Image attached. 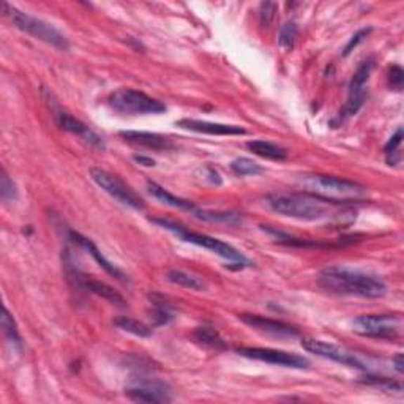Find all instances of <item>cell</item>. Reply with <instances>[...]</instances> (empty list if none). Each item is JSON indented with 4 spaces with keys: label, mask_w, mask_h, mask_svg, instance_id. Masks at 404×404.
I'll return each instance as SVG.
<instances>
[{
    "label": "cell",
    "mask_w": 404,
    "mask_h": 404,
    "mask_svg": "<svg viewBox=\"0 0 404 404\" xmlns=\"http://www.w3.org/2000/svg\"><path fill=\"white\" fill-rule=\"evenodd\" d=\"M376 67V60L371 57V59L363 60L360 63V67L357 68V72L352 76V79L349 82V98L346 101V105L343 106L339 115L341 119H349L352 115H356L360 107L363 106L365 98H367V92H365V86L370 81V76L373 73V70Z\"/></svg>",
    "instance_id": "10"
},
{
    "label": "cell",
    "mask_w": 404,
    "mask_h": 404,
    "mask_svg": "<svg viewBox=\"0 0 404 404\" xmlns=\"http://www.w3.org/2000/svg\"><path fill=\"white\" fill-rule=\"evenodd\" d=\"M300 183H302L304 187L302 191L318 196L324 201L339 205H351L360 202L365 200V196H367V188H365L363 185L346 181V178L341 177L322 174L302 176Z\"/></svg>",
    "instance_id": "3"
},
{
    "label": "cell",
    "mask_w": 404,
    "mask_h": 404,
    "mask_svg": "<svg viewBox=\"0 0 404 404\" xmlns=\"http://www.w3.org/2000/svg\"><path fill=\"white\" fill-rule=\"evenodd\" d=\"M2 11L4 16L8 19L16 29L24 32V34L34 37L40 41L48 43L56 49L67 51L70 48L67 37L63 35L62 32L57 30L53 24L43 21V19L30 16L27 13L18 10L16 6H13L6 2L2 4Z\"/></svg>",
    "instance_id": "5"
},
{
    "label": "cell",
    "mask_w": 404,
    "mask_h": 404,
    "mask_svg": "<svg viewBox=\"0 0 404 404\" xmlns=\"http://www.w3.org/2000/svg\"><path fill=\"white\" fill-rule=\"evenodd\" d=\"M51 109H53L56 124L59 125L62 130H65L68 133L74 134V136L81 138L89 145L98 147V149H105V141H103L91 126H87L84 122H81L79 119H76L74 115L63 111V109L59 105H56V103L51 105Z\"/></svg>",
    "instance_id": "12"
},
{
    "label": "cell",
    "mask_w": 404,
    "mask_h": 404,
    "mask_svg": "<svg viewBox=\"0 0 404 404\" xmlns=\"http://www.w3.org/2000/svg\"><path fill=\"white\" fill-rule=\"evenodd\" d=\"M147 190H149V193L155 197V200H158L159 202H163L166 205H169V207L187 210V211H191V214L196 210L193 202L182 200V197H177L176 195L169 193L168 190L163 188L162 185H158L155 182H147Z\"/></svg>",
    "instance_id": "19"
},
{
    "label": "cell",
    "mask_w": 404,
    "mask_h": 404,
    "mask_svg": "<svg viewBox=\"0 0 404 404\" xmlns=\"http://www.w3.org/2000/svg\"><path fill=\"white\" fill-rule=\"evenodd\" d=\"M267 204L275 214L300 221H327L332 226L344 228L356 220L351 205L324 201L306 191L273 193L267 196Z\"/></svg>",
    "instance_id": "1"
},
{
    "label": "cell",
    "mask_w": 404,
    "mask_h": 404,
    "mask_svg": "<svg viewBox=\"0 0 404 404\" xmlns=\"http://www.w3.org/2000/svg\"><path fill=\"white\" fill-rule=\"evenodd\" d=\"M81 283L89 292H92V294H95V296L107 300L109 304L117 305L120 308L128 306V302L124 299V296H122V294H119L117 291L114 289V287H111L106 283H101V281H97V280H89V278H84L81 281Z\"/></svg>",
    "instance_id": "20"
},
{
    "label": "cell",
    "mask_w": 404,
    "mask_h": 404,
    "mask_svg": "<svg viewBox=\"0 0 404 404\" xmlns=\"http://www.w3.org/2000/svg\"><path fill=\"white\" fill-rule=\"evenodd\" d=\"M168 280L171 281V283H174L177 286H182V287H187V289H191V291H205L207 289V285H205V281L202 278L196 277V275L182 272V271H171L168 273Z\"/></svg>",
    "instance_id": "22"
},
{
    "label": "cell",
    "mask_w": 404,
    "mask_h": 404,
    "mask_svg": "<svg viewBox=\"0 0 404 404\" xmlns=\"http://www.w3.org/2000/svg\"><path fill=\"white\" fill-rule=\"evenodd\" d=\"M133 159L139 164L147 166V168H150V166H155V159L150 158V157H145V155H134Z\"/></svg>",
    "instance_id": "36"
},
{
    "label": "cell",
    "mask_w": 404,
    "mask_h": 404,
    "mask_svg": "<svg viewBox=\"0 0 404 404\" xmlns=\"http://www.w3.org/2000/svg\"><path fill=\"white\" fill-rule=\"evenodd\" d=\"M2 332L13 348L15 349H22V338L19 335L18 325L15 318L11 316V313L8 311V308L4 306V314H2Z\"/></svg>",
    "instance_id": "23"
},
{
    "label": "cell",
    "mask_w": 404,
    "mask_h": 404,
    "mask_svg": "<svg viewBox=\"0 0 404 404\" xmlns=\"http://www.w3.org/2000/svg\"><path fill=\"white\" fill-rule=\"evenodd\" d=\"M278 5L272 4V2H264L259 6V19H261V25L262 27H268L272 24L275 13H277Z\"/></svg>",
    "instance_id": "32"
},
{
    "label": "cell",
    "mask_w": 404,
    "mask_h": 404,
    "mask_svg": "<svg viewBox=\"0 0 404 404\" xmlns=\"http://www.w3.org/2000/svg\"><path fill=\"white\" fill-rule=\"evenodd\" d=\"M119 136L125 141L128 144L133 145H139L144 147V149H150V150H171L174 149V143L169 138L163 136V134L158 133H150V131H120Z\"/></svg>",
    "instance_id": "17"
},
{
    "label": "cell",
    "mask_w": 404,
    "mask_h": 404,
    "mask_svg": "<svg viewBox=\"0 0 404 404\" xmlns=\"http://www.w3.org/2000/svg\"><path fill=\"white\" fill-rule=\"evenodd\" d=\"M240 320L252 329L258 330L264 335H271L275 338H296L299 337V330L286 322H281L277 319L264 318L259 314H240Z\"/></svg>",
    "instance_id": "14"
},
{
    "label": "cell",
    "mask_w": 404,
    "mask_h": 404,
    "mask_svg": "<svg viewBox=\"0 0 404 404\" xmlns=\"http://www.w3.org/2000/svg\"><path fill=\"white\" fill-rule=\"evenodd\" d=\"M0 197L4 202H13L18 200V188L15 182L11 181L6 171L2 169L0 172Z\"/></svg>",
    "instance_id": "30"
},
{
    "label": "cell",
    "mask_w": 404,
    "mask_h": 404,
    "mask_svg": "<svg viewBox=\"0 0 404 404\" xmlns=\"http://www.w3.org/2000/svg\"><path fill=\"white\" fill-rule=\"evenodd\" d=\"M247 147L249 152H253L254 155L267 159H275V162H283L289 155V150L285 149L283 145L271 143V141L264 139H254L247 143Z\"/></svg>",
    "instance_id": "18"
},
{
    "label": "cell",
    "mask_w": 404,
    "mask_h": 404,
    "mask_svg": "<svg viewBox=\"0 0 404 404\" xmlns=\"http://www.w3.org/2000/svg\"><path fill=\"white\" fill-rule=\"evenodd\" d=\"M401 330V314H362L352 320V332L363 338L396 339Z\"/></svg>",
    "instance_id": "7"
},
{
    "label": "cell",
    "mask_w": 404,
    "mask_h": 404,
    "mask_svg": "<svg viewBox=\"0 0 404 404\" xmlns=\"http://www.w3.org/2000/svg\"><path fill=\"white\" fill-rule=\"evenodd\" d=\"M114 324L117 325L120 330L131 333V335H134V337H139V338H149V337H152V329H150V327L145 325L144 322H139V320L133 319V318L122 316V318L115 319Z\"/></svg>",
    "instance_id": "25"
},
{
    "label": "cell",
    "mask_w": 404,
    "mask_h": 404,
    "mask_svg": "<svg viewBox=\"0 0 404 404\" xmlns=\"http://www.w3.org/2000/svg\"><path fill=\"white\" fill-rule=\"evenodd\" d=\"M70 240H72L74 245H78L79 248L82 249H86V252L92 256V258L95 259V262L105 271L107 275H111V277H114L115 280H119V281H128L126 278V275L120 271V268L117 266H114L111 261H107L105 256H103V253L100 252V249L97 248V245L91 240V239H87V237L84 235H81L79 233H74V230H70Z\"/></svg>",
    "instance_id": "16"
},
{
    "label": "cell",
    "mask_w": 404,
    "mask_h": 404,
    "mask_svg": "<svg viewBox=\"0 0 404 404\" xmlns=\"http://www.w3.org/2000/svg\"><path fill=\"white\" fill-rule=\"evenodd\" d=\"M403 143V128L400 126L398 130L395 131V134L392 138L389 139V143L386 144V147H384V152H386V155H387V163L390 166H395L396 163L400 162V145Z\"/></svg>",
    "instance_id": "28"
},
{
    "label": "cell",
    "mask_w": 404,
    "mask_h": 404,
    "mask_svg": "<svg viewBox=\"0 0 404 404\" xmlns=\"http://www.w3.org/2000/svg\"><path fill=\"white\" fill-rule=\"evenodd\" d=\"M318 283L335 296L381 299L387 294V285L379 277L344 266L325 267L318 275Z\"/></svg>",
    "instance_id": "2"
},
{
    "label": "cell",
    "mask_w": 404,
    "mask_h": 404,
    "mask_svg": "<svg viewBox=\"0 0 404 404\" xmlns=\"http://www.w3.org/2000/svg\"><path fill=\"white\" fill-rule=\"evenodd\" d=\"M125 395L136 403H169L171 387L162 381H143L125 389Z\"/></svg>",
    "instance_id": "13"
},
{
    "label": "cell",
    "mask_w": 404,
    "mask_h": 404,
    "mask_svg": "<svg viewBox=\"0 0 404 404\" xmlns=\"http://www.w3.org/2000/svg\"><path fill=\"white\" fill-rule=\"evenodd\" d=\"M237 354L252 360L266 362L271 365H278V367L304 370L310 367V360L306 357L294 354V352L271 349V348H240L237 349Z\"/></svg>",
    "instance_id": "11"
},
{
    "label": "cell",
    "mask_w": 404,
    "mask_h": 404,
    "mask_svg": "<svg viewBox=\"0 0 404 404\" xmlns=\"http://www.w3.org/2000/svg\"><path fill=\"white\" fill-rule=\"evenodd\" d=\"M389 84L393 91L400 92L404 84V72L400 65H393L389 72Z\"/></svg>",
    "instance_id": "34"
},
{
    "label": "cell",
    "mask_w": 404,
    "mask_h": 404,
    "mask_svg": "<svg viewBox=\"0 0 404 404\" xmlns=\"http://www.w3.org/2000/svg\"><path fill=\"white\" fill-rule=\"evenodd\" d=\"M297 35H299V29H297L296 22H286L283 27L280 29V35H278L280 46L285 51H291L294 48V44H296Z\"/></svg>",
    "instance_id": "29"
},
{
    "label": "cell",
    "mask_w": 404,
    "mask_h": 404,
    "mask_svg": "<svg viewBox=\"0 0 404 404\" xmlns=\"http://www.w3.org/2000/svg\"><path fill=\"white\" fill-rule=\"evenodd\" d=\"M92 181L98 185V187L107 193L115 201L120 202L125 207H130L134 210H144L145 202L136 191H134L130 185H126L122 178L111 174L101 168H92L91 169Z\"/></svg>",
    "instance_id": "8"
},
{
    "label": "cell",
    "mask_w": 404,
    "mask_h": 404,
    "mask_svg": "<svg viewBox=\"0 0 404 404\" xmlns=\"http://www.w3.org/2000/svg\"><path fill=\"white\" fill-rule=\"evenodd\" d=\"M177 126L183 130H190L195 133L210 134V136H242L247 134V130L239 125H228V124H216V122L207 120H196V119H182L177 122Z\"/></svg>",
    "instance_id": "15"
},
{
    "label": "cell",
    "mask_w": 404,
    "mask_h": 404,
    "mask_svg": "<svg viewBox=\"0 0 404 404\" xmlns=\"http://www.w3.org/2000/svg\"><path fill=\"white\" fill-rule=\"evenodd\" d=\"M204 176H205V178H207L210 183L221 185L220 172H218L215 168H211V166H205V168H204Z\"/></svg>",
    "instance_id": "35"
},
{
    "label": "cell",
    "mask_w": 404,
    "mask_h": 404,
    "mask_svg": "<svg viewBox=\"0 0 404 404\" xmlns=\"http://www.w3.org/2000/svg\"><path fill=\"white\" fill-rule=\"evenodd\" d=\"M302 348L308 352H311V354L314 356L329 358V360L341 363L344 365V367L357 368V370H363V371L367 370V365L363 363L362 358L358 357L354 351L343 348V346H339V344L322 341V339H316V338H304Z\"/></svg>",
    "instance_id": "9"
},
{
    "label": "cell",
    "mask_w": 404,
    "mask_h": 404,
    "mask_svg": "<svg viewBox=\"0 0 404 404\" xmlns=\"http://www.w3.org/2000/svg\"><path fill=\"white\" fill-rule=\"evenodd\" d=\"M153 319L157 320V324H168L174 319V313L166 302H158L155 304V310H153Z\"/></svg>",
    "instance_id": "31"
},
{
    "label": "cell",
    "mask_w": 404,
    "mask_h": 404,
    "mask_svg": "<svg viewBox=\"0 0 404 404\" xmlns=\"http://www.w3.org/2000/svg\"><path fill=\"white\" fill-rule=\"evenodd\" d=\"M193 215L209 223L228 224V226H239V224H242V216L239 214H234V211H209L196 209Z\"/></svg>",
    "instance_id": "21"
},
{
    "label": "cell",
    "mask_w": 404,
    "mask_h": 404,
    "mask_svg": "<svg viewBox=\"0 0 404 404\" xmlns=\"http://www.w3.org/2000/svg\"><path fill=\"white\" fill-rule=\"evenodd\" d=\"M230 171L234 172L235 176L239 177H247V176H259L264 172V168L261 164H258L252 158H235L233 163H230Z\"/></svg>",
    "instance_id": "26"
},
{
    "label": "cell",
    "mask_w": 404,
    "mask_h": 404,
    "mask_svg": "<svg viewBox=\"0 0 404 404\" xmlns=\"http://www.w3.org/2000/svg\"><path fill=\"white\" fill-rule=\"evenodd\" d=\"M365 386H371V387H376V389H381L384 392H396V393H401L403 392V386L400 382H395L392 379H389V377H377V376H367L363 377L360 381Z\"/></svg>",
    "instance_id": "27"
},
{
    "label": "cell",
    "mask_w": 404,
    "mask_h": 404,
    "mask_svg": "<svg viewBox=\"0 0 404 404\" xmlns=\"http://www.w3.org/2000/svg\"><path fill=\"white\" fill-rule=\"evenodd\" d=\"M109 106L120 114L130 115H157L166 112V105L157 98L136 91V89H119V91L109 95Z\"/></svg>",
    "instance_id": "6"
},
{
    "label": "cell",
    "mask_w": 404,
    "mask_h": 404,
    "mask_svg": "<svg viewBox=\"0 0 404 404\" xmlns=\"http://www.w3.org/2000/svg\"><path fill=\"white\" fill-rule=\"evenodd\" d=\"M392 362H393V365H395L396 373L403 374V373H404V360H403V354H401V352H400V354H396V356L392 358Z\"/></svg>",
    "instance_id": "37"
},
{
    "label": "cell",
    "mask_w": 404,
    "mask_h": 404,
    "mask_svg": "<svg viewBox=\"0 0 404 404\" xmlns=\"http://www.w3.org/2000/svg\"><path fill=\"white\" fill-rule=\"evenodd\" d=\"M193 337L197 343L205 346V348L211 349L226 348V343H224V339L220 337V333L215 329H211V327H197L193 333Z\"/></svg>",
    "instance_id": "24"
},
{
    "label": "cell",
    "mask_w": 404,
    "mask_h": 404,
    "mask_svg": "<svg viewBox=\"0 0 404 404\" xmlns=\"http://www.w3.org/2000/svg\"><path fill=\"white\" fill-rule=\"evenodd\" d=\"M371 32H373V29H371V27H367V29L358 30L357 34L351 38L349 43L346 44V48H344V51H343V56H344V57H348V56L352 53V51H354V49L358 46V44H360V43H363L365 40H367V38H368V35L371 34Z\"/></svg>",
    "instance_id": "33"
},
{
    "label": "cell",
    "mask_w": 404,
    "mask_h": 404,
    "mask_svg": "<svg viewBox=\"0 0 404 404\" xmlns=\"http://www.w3.org/2000/svg\"><path fill=\"white\" fill-rule=\"evenodd\" d=\"M152 221L158 224L159 228H163L169 233L174 234L178 239L183 242H188L191 245L201 247L204 249H209V252L215 253L220 258L226 259L229 262H233L237 268H243L249 266V261L243 256L239 249L234 248L229 243L223 242L220 239H215V237L207 235V234H201V233H193V230H188V228H185L183 224L176 223L172 220H166V218H152Z\"/></svg>",
    "instance_id": "4"
}]
</instances>
